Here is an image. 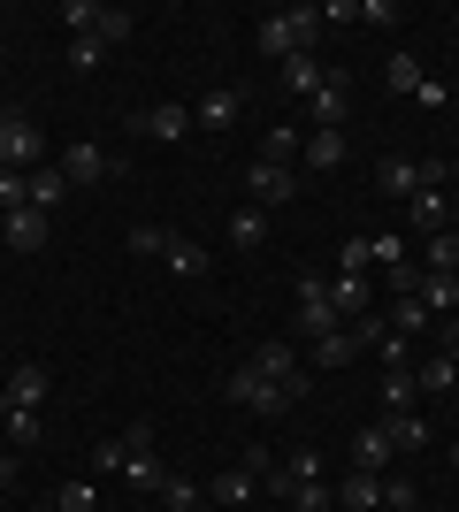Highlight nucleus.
<instances>
[{"label": "nucleus", "mask_w": 459, "mask_h": 512, "mask_svg": "<svg viewBox=\"0 0 459 512\" xmlns=\"http://www.w3.org/2000/svg\"><path fill=\"white\" fill-rule=\"evenodd\" d=\"M245 184H253V199H261V207H291V199H299V169H268V161H253V169H245Z\"/></svg>", "instance_id": "13"}, {"label": "nucleus", "mask_w": 459, "mask_h": 512, "mask_svg": "<svg viewBox=\"0 0 459 512\" xmlns=\"http://www.w3.org/2000/svg\"><path fill=\"white\" fill-rule=\"evenodd\" d=\"M329 306H337V321H360L368 314V276H329Z\"/></svg>", "instance_id": "26"}, {"label": "nucleus", "mask_w": 459, "mask_h": 512, "mask_svg": "<svg viewBox=\"0 0 459 512\" xmlns=\"http://www.w3.org/2000/svg\"><path fill=\"white\" fill-rule=\"evenodd\" d=\"M0 398H8V406H46V367H39V360H23L16 375L0 383Z\"/></svg>", "instance_id": "22"}, {"label": "nucleus", "mask_w": 459, "mask_h": 512, "mask_svg": "<svg viewBox=\"0 0 459 512\" xmlns=\"http://www.w3.org/2000/svg\"><path fill=\"white\" fill-rule=\"evenodd\" d=\"M62 54H69V69H100V54H108V46H100V39H69Z\"/></svg>", "instance_id": "44"}, {"label": "nucleus", "mask_w": 459, "mask_h": 512, "mask_svg": "<svg viewBox=\"0 0 459 512\" xmlns=\"http://www.w3.org/2000/svg\"><path fill=\"white\" fill-rule=\"evenodd\" d=\"M368 260H375V268H406V260H414V245H406L398 230H383V237H368Z\"/></svg>", "instance_id": "37"}, {"label": "nucleus", "mask_w": 459, "mask_h": 512, "mask_svg": "<svg viewBox=\"0 0 459 512\" xmlns=\"http://www.w3.org/2000/svg\"><path fill=\"white\" fill-rule=\"evenodd\" d=\"M54 512H100V482H62V490H54Z\"/></svg>", "instance_id": "35"}, {"label": "nucleus", "mask_w": 459, "mask_h": 512, "mask_svg": "<svg viewBox=\"0 0 459 512\" xmlns=\"http://www.w3.org/2000/svg\"><path fill=\"white\" fill-rule=\"evenodd\" d=\"M131 467V436H108V444H92V482H108V474Z\"/></svg>", "instance_id": "33"}, {"label": "nucleus", "mask_w": 459, "mask_h": 512, "mask_svg": "<svg viewBox=\"0 0 459 512\" xmlns=\"http://www.w3.org/2000/svg\"><path fill=\"white\" fill-rule=\"evenodd\" d=\"M352 352H360V329L345 321L337 337H322V344H314V367H352Z\"/></svg>", "instance_id": "32"}, {"label": "nucleus", "mask_w": 459, "mask_h": 512, "mask_svg": "<svg viewBox=\"0 0 459 512\" xmlns=\"http://www.w3.org/2000/svg\"><path fill=\"white\" fill-rule=\"evenodd\" d=\"M8 123H16V107H0V130H8Z\"/></svg>", "instance_id": "50"}, {"label": "nucleus", "mask_w": 459, "mask_h": 512, "mask_svg": "<svg viewBox=\"0 0 459 512\" xmlns=\"http://www.w3.org/2000/svg\"><path fill=\"white\" fill-rule=\"evenodd\" d=\"M414 299L429 306V321H452V306H459V276H444V268H421V283H414Z\"/></svg>", "instance_id": "18"}, {"label": "nucleus", "mask_w": 459, "mask_h": 512, "mask_svg": "<svg viewBox=\"0 0 459 512\" xmlns=\"http://www.w3.org/2000/svg\"><path fill=\"white\" fill-rule=\"evenodd\" d=\"M383 436H391V451H429V421L421 413H383Z\"/></svg>", "instance_id": "28"}, {"label": "nucleus", "mask_w": 459, "mask_h": 512, "mask_svg": "<svg viewBox=\"0 0 459 512\" xmlns=\"http://www.w3.org/2000/svg\"><path fill=\"white\" fill-rule=\"evenodd\" d=\"M299 146H306V130L299 123H276L261 138V153H253V161H268V169H299Z\"/></svg>", "instance_id": "19"}, {"label": "nucleus", "mask_w": 459, "mask_h": 512, "mask_svg": "<svg viewBox=\"0 0 459 512\" xmlns=\"http://www.w3.org/2000/svg\"><path fill=\"white\" fill-rule=\"evenodd\" d=\"M345 153H352V138H345V130H306L299 161H306L314 176H329V169H345Z\"/></svg>", "instance_id": "14"}, {"label": "nucleus", "mask_w": 459, "mask_h": 512, "mask_svg": "<svg viewBox=\"0 0 459 512\" xmlns=\"http://www.w3.org/2000/svg\"><path fill=\"white\" fill-rule=\"evenodd\" d=\"M284 505H291V512H337V482H299Z\"/></svg>", "instance_id": "36"}, {"label": "nucleus", "mask_w": 459, "mask_h": 512, "mask_svg": "<svg viewBox=\"0 0 459 512\" xmlns=\"http://www.w3.org/2000/svg\"><path fill=\"white\" fill-rule=\"evenodd\" d=\"M16 474H23L16 459H0V490H16Z\"/></svg>", "instance_id": "49"}, {"label": "nucleus", "mask_w": 459, "mask_h": 512, "mask_svg": "<svg viewBox=\"0 0 459 512\" xmlns=\"http://www.w3.org/2000/svg\"><path fill=\"white\" fill-rule=\"evenodd\" d=\"M437 230H452V199H444V184H437V192H414V237H437Z\"/></svg>", "instance_id": "24"}, {"label": "nucleus", "mask_w": 459, "mask_h": 512, "mask_svg": "<svg viewBox=\"0 0 459 512\" xmlns=\"http://www.w3.org/2000/svg\"><path fill=\"white\" fill-rule=\"evenodd\" d=\"M444 161H414V153H383V161H375V184H383V192L391 199H414V192H437L444 184Z\"/></svg>", "instance_id": "5"}, {"label": "nucleus", "mask_w": 459, "mask_h": 512, "mask_svg": "<svg viewBox=\"0 0 459 512\" xmlns=\"http://www.w3.org/2000/svg\"><path fill=\"white\" fill-rule=\"evenodd\" d=\"M391 459H398V451H391V436H383V421L352 436V467H360V474H383Z\"/></svg>", "instance_id": "21"}, {"label": "nucleus", "mask_w": 459, "mask_h": 512, "mask_svg": "<svg viewBox=\"0 0 459 512\" xmlns=\"http://www.w3.org/2000/svg\"><path fill=\"white\" fill-rule=\"evenodd\" d=\"M383 512H414V482H398V474H391V482H383Z\"/></svg>", "instance_id": "46"}, {"label": "nucleus", "mask_w": 459, "mask_h": 512, "mask_svg": "<svg viewBox=\"0 0 459 512\" xmlns=\"http://www.w3.org/2000/svg\"><path fill=\"white\" fill-rule=\"evenodd\" d=\"M375 352H383V367H406V360H414V344L398 337V329H383V337H375Z\"/></svg>", "instance_id": "43"}, {"label": "nucleus", "mask_w": 459, "mask_h": 512, "mask_svg": "<svg viewBox=\"0 0 459 512\" xmlns=\"http://www.w3.org/2000/svg\"><path fill=\"white\" fill-rule=\"evenodd\" d=\"M253 490H261V482H253V474H245V467H222L215 482H207V505H245V497H253Z\"/></svg>", "instance_id": "30"}, {"label": "nucleus", "mask_w": 459, "mask_h": 512, "mask_svg": "<svg viewBox=\"0 0 459 512\" xmlns=\"http://www.w3.org/2000/svg\"><path fill=\"white\" fill-rule=\"evenodd\" d=\"M230 245H238V253H261L268 245V214L261 207H230Z\"/></svg>", "instance_id": "25"}, {"label": "nucleus", "mask_w": 459, "mask_h": 512, "mask_svg": "<svg viewBox=\"0 0 459 512\" xmlns=\"http://www.w3.org/2000/svg\"><path fill=\"white\" fill-rule=\"evenodd\" d=\"M23 192H31V207H46V214H54V207L69 199V176L54 169V161H39V169L23 176Z\"/></svg>", "instance_id": "23"}, {"label": "nucleus", "mask_w": 459, "mask_h": 512, "mask_svg": "<svg viewBox=\"0 0 459 512\" xmlns=\"http://www.w3.org/2000/svg\"><path fill=\"white\" fill-rule=\"evenodd\" d=\"M54 169H62L69 192H77V184H108V176H123V161H115L100 138H77V146H62V161H54Z\"/></svg>", "instance_id": "6"}, {"label": "nucleus", "mask_w": 459, "mask_h": 512, "mask_svg": "<svg viewBox=\"0 0 459 512\" xmlns=\"http://www.w3.org/2000/svg\"><path fill=\"white\" fill-rule=\"evenodd\" d=\"M199 512H207V505H199Z\"/></svg>", "instance_id": "53"}, {"label": "nucleus", "mask_w": 459, "mask_h": 512, "mask_svg": "<svg viewBox=\"0 0 459 512\" xmlns=\"http://www.w3.org/2000/svg\"><path fill=\"white\" fill-rule=\"evenodd\" d=\"M414 367H383V406H391V413H414Z\"/></svg>", "instance_id": "34"}, {"label": "nucleus", "mask_w": 459, "mask_h": 512, "mask_svg": "<svg viewBox=\"0 0 459 512\" xmlns=\"http://www.w3.org/2000/svg\"><path fill=\"white\" fill-rule=\"evenodd\" d=\"M39 161H46V138H39V130H31V123L16 115V123L0 130V169H23V176H31Z\"/></svg>", "instance_id": "10"}, {"label": "nucleus", "mask_w": 459, "mask_h": 512, "mask_svg": "<svg viewBox=\"0 0 459 512\" xmlns=\"http://www.w3.org/2000/svg\"><path fill=\"white\" fill-rule=\"evenodd\" d=\"M123 436H131V467H123V482H131L138 497H153V490H161V474H169L161 459H153V421H131Z\"/></svg>", "instance_id": "7"}, {"label": "nucleus", "mask_w": 459, "mask_h": 512, "mask_svg": "<svg viewBox=\"0 0 459 512\" xmlns=\"http://www.w3.org/2000/svg\"><path fill=\"white\" fill-rule=\"evenodd\" d=\"M291 291H299L291 329H299L306 344H322V337H337V329H345V321H337V306H329V276H322V268H299V283H291Z\"/></svg>", "instance_id": "4"}, {"label": "nucleus", "mask_w": 459, "mask_h": 512, "mask_svg": "<svg viewBox=\"0 0 459 512\" xmlns=\"http://www.w3.org/2000/svg\"><path fill=\"white\" fill-rule=\"evenodd\" d=\"M131 253H146V260H161V230H153V222H131Z\"/></svg>", "instance_id": "47"}, {"label": "nucleus", "mask_w": 459, "mask_h": 512, "mask_svg": "<svg viewBox=\"0 0 459 512\" xmlns=\"http://www.w3.org/2000/svg\"><path fill=\"white\" fill-rule=\"evenodd\" d=\"M0 428H8V444H16V451H39V436H46L39 406H8V398H0Z\"/></svg>", "instance_id": "20"}, {"label": "nucleus", "mask_w": 459, "mask_h": 512, "mask_svg": "<svg viewBox=\"0 0 459 512\" xmlns=\"http://www.w3.org/2000/svg\"><path fill=\"white\" fill-rule=\"evenodd\" d=\"M153 497H161V505H169V512H199V505H207V490H199V482H192V474H161V490H153Z\"/></svg>", "instance_id": "29"}, {"label": "nucleus", "mask_w": 459, "mask_h": 512, "mask_svg": "<svg viewBox=\"0 0 459 512\" xmlns=\"http://www.w3.org/2000/svg\"><path fill=\"white\" fill-rule=\"evenodd\" d=\"M46 230H54V214H46V207H16L0 237H8V253H39V245H46Z\"/></svg>", "instance_id": "15"}, {"label": "nucleus", "mask_w": 459, "mask_h": 512, "mask_svg": "<svg viewBox=\"0 0 459 512\" xmlns=\"http://www.w3.org/2000/svg\"><path fill=\"white\" fill-rule=\"evenodd\" d=\"M452 474H459V444H452Z\"/></svg>", "instance_id": "51"}, {"label": "nucleus", "mask_w": 459, "mask_h": 512, "mask_svg": "<svg viewBox=\"0 0 459 512\" xmlns=\"http://www.w3.org/2000/svg\"><path fill=\"white\" fill-rule=\"evenodd\" d=\"M375 260H368V237H345V245H337V276H368Z\"/></svg>", "instance_id": "41"}, {"label": "nucleus", "mask_w": 459, "mask_h": 512, "mask_svg": "<svg viewBox=\"0 0 459 512\" xmlns=\"http://www.w3.org/2000/svg\"><path fill=\"white\" fill-rule=\"evenodd\" d=\"M437 337H444V360H452V367H459V314H452V321H444Z\"/></svg>", "instance_id": "48"}, {"label": "nucleus", "mask_w": 459, "mask_h": 512, "mask_svg": "<svg viewBox=\"0 0 459 512\" xmlns=\"http://www.w3.org/2000/svg\"><path fill=\"white\" fill-rule=\"evenodd\" d=\"M337 512H383V474H360V467H352L345 482H337Z\"/></svg>", "instance_id": "17"}, {"label": "nucleus", "mask_w": 459, "mask_h": 512, "mask_svg": "<svg viewBox=\"0 0 459 512\" xmlns=\"http://www.w3.org/2000/svg\"><path fill=\"white\" fill-rule=\"evenodd\" d=\"M314 39H322V8H276V16H261V31H253V46H261L268 62L314 54Z\"/></svg>", "instance_id": "1"}, {"label": "nucleus", "mask_w": 459, "mask_h": 512, "mask_svg": "<svg viewBox=\"0 0 459 512\" xmlns=\"http://www.w3.org/2000/svg\"><path fill=\"white\" fill-rule=\"evenodd\" d=\"M161 268H169L176 283H199V276H207V253H199L184 230H161Z\"/></svg>", "instance_id": "11"}, {"label": "nucleus", "mask_w": 459, "mask_h": 512, "mask_svg": "<svg viewBox=\"0 0 459 512\" xmlns=\"http://www.w3.org/2000/svg\"><path fill=\"white\" fill-rule=\"evenodd\" d=\"M383 77H391V92H421V85H429V77H421V62L406 54V46H398L391 62H383Z\"/></svg>", "instance_id": "38"}, {"label": "nucleus", "mask_w": 459, "mask_h": 512, "mask_svg": "<svg viewBox=\"0 0 459 512\" xmlns=\"http://www.w3.org/2000/svg\"><path fill=\"white\" fill-rule=\"evenodd\" d=\"M421 268H444V276H459V230L421 237Z\"/></svg>", "instance_id": "31"}, {"label": "nucleus", "mask_w": 459, "mask_h": 512, "mask_svg": "<svg viewBox=\"0 0 459 512\" xmlns=\"http://www.w3.org/2000/svg\"><path fill=\"white\" fill-rule=\"evenodd\" d=\"M222 390H230V406H238V413H261V421H284V413L299 406V390L268 383V375H261L253 360H245V367H230V383H222Z\"/></svg>", "instance_id": "3"}, {"label": "nucleus", "mask_w": 459, "mask_h": 512, "mask_svg": "<svg viewBox=\"0 0 459 512\" xmlns=\"http://www.w3.org/2000/svg\"><path fill=\"white\" fill-rule=\"evenodd\" d=\"M245 115V92L238 85H215V92H199V107H192V123L199 130H230Z\"/></svg>", "instance_id": "12"}, {"label": "nucleus", "mask_w": 459, "mask_h": 512, "mask_svg": "<svg viewBox=\"0 0 459 512\" xmlns=\"http://www.w3.org/2000/svg\"><path fill=\"white\" fill-rule=\"evenodd\" d=\"M0 207H8V214L31 207V192H23V169H0Z\"/></svg>", "instance_id": "45"}, {"label": "nucleus", "mask_w": 459, "mask_h": 512, "mask_svg": "<svg viewBox=\"0 0 459 512\" xmlns=\"http://www.w3.org/2000/svg\"><path fill=\"white\" fill-rule=\"evenodd\" d=\"M238 467L253 474V482H268V474H276V451H268V444H245V451H238Z\"/></svg>", "instance_id": "42"}, {"label": "nucleus", "mask_w": 459, "mask_h": 512, "mask_svg": "<svg viewBox=\"0 0 459 512\" xmlns=\"http://www.w3.org/2000/svg\"><path fill=\"white\" fill-rule=\"evenodd\" d=\"M322 77H329V69L314 62V54H291V62H284V92H291V100H314V92H322Z\"/></svg>", "instance_id": "27"}, {"label": "nucleus", "mask_w": 459, "mask_h": 512, "mask_svg": "<svg viewBox=\"0 0 459 512\" xmlns=\"http://www.w3.org/2000/svg\"><path fill=\"white\" fill-rule=\"evenodd\" d=\"M253 367H261L268 383H284V390H299V398H306V367H299V352H291V344H261V352H253Z\"/></svg>", "instance_id": "16"}, {"label": "nucleus", "mask_w": 459, "mask_h": 512, "mask_svg": "<svg viewBox=\"0 0 459 512\" xmlns=\"http://www.w3.org/2000/svg\"><path fill=\"white\" fill-rule=\"evenodd\" d=\"M383 321L406 337V329H429V306H421V299H391V314H383Z\"/></svg>", "instance_id": "39"}, {"label": "nucleus", "mask_w": 459, "mask_h": 512, "mask_svg": "<svg viewBox=\"0 0 459 512\" xmlns=\"http://www.w3.org/2000/svg\"><path fill=\"white\" fill-rule=\"evenodd\" d=\"M452 176H459V153H452Z\"/></svg>", "instance_id": "52"}, {"label": "nucleus", "mask_w": 459, "mask_h": 512, "mask_svg": "<svg viewBox=\"0 0 459 512\" xmlns=\"http://www.w3.org/2000/svg\"><path fill=\"white\" fill-rule=\"evenodd\" d=\"M414 383H421V390H459V367L437 352V360H421V375H414Z\"/></svg>", "instance_id": "40"}, {"label": "nucleus", "mask_w": 459, "mask_h": 512, "mask_svg": "<svg viewBox=\"0 0 459 512\" xmlns=\"http://www.w3.org/2000/svg\"><path fill=\"white\" fill-rule=\"evenodd\" d=\"M131 130H138V138H161V146H176V138H192V107H176V100L138 107V115H131Z\"/></svg>", "instance_id": "8"}, {"label": "nucleus", "mask_w": 459, "mask_h": 512, "mask_svg": "<svg viewBox=\"0 0 459 512\" xmlns=\"http://www.w3.org/2000/svg\"><path fill=\"white\" fill-rule=\"evenodd\" d=\"M54 23H62L69 39H100V46H123V39L138 31L131 8H100V0H62V8H54Z\"/></svg>", "instance_id": "2"}, {"label": "nucleus", "mask_w": 459, "mask_h": 512, "mask_svg": "<svg viewBox=\"0 0 459 512\" xmlns=\"http://www.w3.org/2000/svg\"><path fill=\"white\" fill-rule=\"evenodd\" d=\"M352 77H345V69H329V77H322V92H314V100H306V115H314V130H345V115H352Z\"/></svg>", "instance_id": "9"}]
</instances>
